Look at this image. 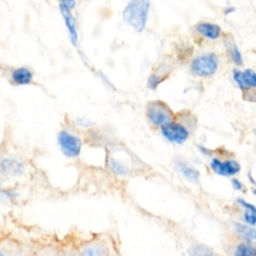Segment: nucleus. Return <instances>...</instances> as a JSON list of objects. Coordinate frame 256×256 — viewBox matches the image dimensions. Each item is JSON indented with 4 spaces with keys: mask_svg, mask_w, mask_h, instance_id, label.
<instances>
[{
    "mask_svg": "<svg viewBox=\"0 0 256 256\" xmlns=\"http://www.w3.org/2000/svg\"><path fill=\"white\" fill-rule=\"evenodd\" d=\"M81 256H100V255H98L93 249H90L87 252H84Z\"/></svg>",
    "mask_w": 256,
    "mask_h": 256,
    "instance_id": "obj_24",
    "label": "nucleus"
},
{
    "mask_svg": "<svg viewBox=\"0 0 256 256\" xmlns=\"http://www.w3.org/2000/svg\"><path fill=\"white\" fill-rule=\"evenodd\" d=\"M229 8H230V9H226V11H225V13H226V14H229L230 12H233V11L235 10V8H234V7H229Z\"/></svg>",
    "mask_w": 256,
    "mask_h": 256,
    "instance_id": "obj_25",
    "label": "nucleus"
},
{
    "mask_svg": "<svg viewBox=\"0 0 256 256\" xmlns=\"http://www.w3.org/2000/svg\"><path fill=\"white\" fill-rule=\"evenodd\" d=\"M0 163H1V158H0Z\"/></svg>",
    "mask_w": 256,
    "mask_h": 256,
    "instance_id": "obj_29",
    "label": "nucleus"
},
{
    "mask_svg": "<svg viewBox=\"0 0 256 256\" xmlns=\"http://www.w3.org/2000/svg\"><path fill=\"white\" fill-rule=\"evenodd\" d=\"M243 217H244V220H245L246 223H248L250 225H255L256 224V214L255 213L245 211Z\"/></svg>",
    "mask_w": 256,
    "mask_h": 256,
    "instance_id": "obj_21",
    "label": "nucleus"
},
{
    "mask_svg": "<svg viewBox=\"0 0 256 256\" xmlns=\"http://www.w3.org/2000/svg\"><path fill=\"white\" fill-rule=\"evenodd\" d=\"M176 168L180 172V174L190 182H197L200 177V173L197 169L183 162H178L176 165Z\"/></svg>",
    "mask_w": 256,
    "mask_h": 256,
    "instance_id": "obj_13",
    "label": "nucleus"
},
{
    "mask_svg": "<svg viewBox=\"0 0 256 256\" xmlns=\"http://www.w3.org/2000/svg\"><path fill=\"white\" fill-rule=\"evenodd\" d=\"M147 120L154 126L160 128L164 125L172 122L173 113L166 103L160 100L150 101L145 110Z\"/></svg>",
    "mask_w": 256,
    "mask_h": 256,
    "instance_id": "obj_2",
    "label": "nucleus"
},
{
    "mask_svg": "<svg viewBox=\"0 0 256 256\" xmlns=\"http://www.w3.org/2000/svg\"><path fill=\"white\" fill-rule=\"evenodd\" d=\"M231 183H232V186L234 187V189H236V190H242L243 189V184L238 179H236V178L232 179Z\"/></svg>",
    "mask_w": 256,
    "mask_h": 256,
    "instance_id": "obj_22",
    "label": "nucleus"
},
{
    "mask_svg": "<svg viewBox=\"0 0 256 256\" xmlns=\"http://www.w3.org/2000/svg\"><path fill=\"white\" fill-rule=\"evenodd\" d=\"M59 11L64 20V24H65L70 42L76 49H78L79 48V34H78L76 20L72 14V10L68 9L61 1V2H59Z\"/></svg>",
    "mask_w": 256,
    "mask_h": 256,
    "instance_id": "obj_5",
    "label": "nucleus"
},
{
    "mask_svg": "<svg viewBox=\"0 0 256 256\" xmlns=\"http://www.w3.org/2000/svg\"><path fill=\"white\" fill-rule=\"evenodd\" d=\"M191 256H218L211 248L204 244H196L189 250Z\"/></svg>",
    "mask_w": 256,
    "mask_h": 256,
    "instance_id": "obj_17",
    "label": "nucleus"
},
{
    "mask_svg": "<svg viewBox=\"0 0 256 256\" xmlns=\"http://www.w3.org/2000/svg\"><path fill=\"white\" fill-rule=\"evenodd\" d=\"M210 165L212 170L216 174L225 177L235 175L241 169L240 164L235 160H227L225 162H222L219 159H212Z\"/></svg>",
    "mask_w": 256,
    "mask_h": 256,
    "instance_id": "obj_8",
    "label": "nucleus"
},
{
    "mask_svg": "<svg viewBox=\"0 0 256 256\" xmlns=\"http://www.w3.org/2000/svg\"><path fill=\"white\" fill-rule=\"evenodd\" d=\"M253 194H254V195H256V189H254V190H253Z\"/></svg>",
    "mask_w": 256,
    "mask_h": 256,
    "instance_id": "obj_28",
    "label": "nucleus"
},
{
    "mask_svg": "<svg viewBox=\"0 0 256 256\" xmlns=\"http://www.w3.org/2000/svg\"><path fill=\"white\" fill-rule=\"evenodd\" d=\"M233 79L241 89L256 88V72L252 69L244 71L235 70L233 72Z\"/></svg>",
    "mask_w": 256,
    "mask_h": 256,
    "instance_id": "obj_10",
    "label": "nucleus"
},
{
    "mask_svg": "<svg viewBox=\"0 0 256 256\" xmlns=\"http://www.w3.org/2000/svg\"><path fill=\"white\" fill-rule=\"evenodd\" d=\"M0 170L6 176L20 177L21 175L24 174L26 170V166L22 161L16 158L7 157L1 160Z\"/></svg>",
    "mask_w": 256,
    "mask_h": 256,
    "instance_id": "obj_7",
    "label": "nucleus"
},
{
    "mask_svg": "<svg viewBox=\"0 0 256 256\" xmlns=\"http://www.w3.org/2000/svg\"><path fill=\"white\" fill-rule=\"evenodd\" d=\"M75 122L78 126L82 127V128H90L93 126V121L87 117L84 116H78L75 118Z\"/></svg>",
    "mask_w": 256,
    "mask_h": 256,
    "instance_id": "obj_19",
    "label": "nucleus"
},
{
    "mask_svg": "<svg viewBox=\"0 0 256 256\" xmlns=\"http://www.w3.org/2000/svg\"><path fill=\"white\" fill-rule=\"evenodd\" d=\"M0 256H5V254L2 251H0Z\"/></svg>",
    "mask_w": 256,
    "mask_h": 256,
    "instance_id": "obj_26",
    "label": "nucleus"
},
{
    "mask_svg": "<svg viewBox=\"0 0 256 256\" xmlns=\"http://www.w3.org/2000/svg\"><path fill=\"white\" fill-rule=\"evenodd\" d=\"M225 46L227 48L228 54H229L230 58L232 59V61L236 65H242L243 64V58H242V55H241L237 45L235 44V42L232 39H226Z\"/></svg>",
    "mask_w": 256,
    "mask_h": 256,
    "instance_id": "obj_14",
    "label": "nucleus"
},
{
    "mask_svg": "<svg viewBox=\"0 0 256 256\" xmlns=\"http://www.w3.org/2000/svg\"><path fill=\"white\" fill-rule=\"evenodd\" d=\"M234 256H256V246L249 242L239 243L234 250Z\"/></svg>",
    "mask_w": 256,
    "mask_h": 256,
    "instance_id": "obj_15",
    "label": "nucleus"
},
{
    "mask_svg": "<svg viewBox=\"0 0 256 256\" xmlns=\"http://www.w3.org/2000/svg\"><path fill=\"white\" fill-rule=\"evenodd\" d=\"M237 201H238V203H239L242 207L245 208V211L252 212V213H255V214H256V206H254L253 204H251V203L245 201V200L242 199V198H239Z\"/></svg>",
    "mask_w": 256,
    "mask_h": 256,
    "instance_id": "obj_20",
    "label": "nucleus"
},
{
    "mask_svg": "<svg viewBox=\"0 0 256 256\" xmlns=\"http://www.w3.org/2000/svg\"><path fill=\"white\" fill-rule=\"evenodd\" d=\"M163 81V78L160 77L158 74H151L147 80V86L150 88V89H156L159 84Z\"/></svg>",
    "mask_w": 256,
    "mask_h": 256,
    "instance_id": "obj_18",
    "label": "nucleus"
},
{
    "mask_svg": "<svg viewBox=\"0 0 256 256\" xmlns=\"http://www.w3.org/2000/svg\"><path fill=\"white\" fill-rule=\"evenodd\" d=\"M57 144L62 154L71 159L80 156L83 146L81 138L67 130H60L57 133Z\"/></svg>",
    "mask_w": 256,
    "mask_h": 256,
    "instance_id": "obj_3",
    "label": "nucleus"
},
{
    "mask_svg": "<svg viewBox=\"0 0 256 256\" xmlns=\"http://www.w3.org/2000/svg\"><path fill=\"white\" fill-rule=\"evenodd\" d=\"M108 167L110 169V171L115 175V176H118V177H124V176H127L129 174V166L127 165L126 162L120 160V159H117L113 156H110L108 158Z\"/></svg>",
    "mask_w": 256,
    "mask_h": 256,
    "instance_id": "obj_11",
    "label": "nucleus"
},
{
    "mask_svg": "<svg viewBox=\"0 0 256 256\" xmlns=\"http://www.w3.org/2000/svg\"><path fill=\"white\" fill-rule=\"evenodd\" d=\"M234 230L242 237L248 240L256 241V229L240 223H234Z\"/></svg>",
    "mask_w": 256,
    "mask_h": 256,
    "instance_id": "obj_16",
    "label": "nucleus"
},
{
    "mask_svg": "<svg viewBox=\"0 0 256 256\" xmlns=\"http://www.w3.org/2000/svg\"><path fill=\"white\" fill-rule=\"evenodd\" d=\"M62 3L70 10H73L76 6V2L73 1V0H68V1H62Z\"/></svg>",
    "mask_w": 256,
    "mask_h": 256,
    "instance_id": "obj_23",
    "label": "nucleus"
},
{
    "mask_svg": "<svg viewBox=\"0 0 256 256\" xmlns=\"http://www.w3.org/2000/svg\"><path fill=\"white\" fill-rule=\"evenodd\" d=\"M1 186H2V179H1V177H0V188H1Z\"/></svg>",
    "mask_w": 256,
    "mask_h": 256,
    "instance_id": "obj_27",
    "label": "nucleus"
},
{
    "mask_svg": "<svg viewBox=\"0 0 256 256\" xmlns=\"http://www.w3.org/2000/svg\"><path fill=\"white\" fill-rule=\"evenodd\" d=\"M196 30L201 35L209 39H217L221 34V28L214 23L201 22L197 25Z\"/></svg>",
    "mask_w": 256,
    "mask_h": 256,
    "instance_id": "obj_12",
    "label": "nucleus"
},
{
    "mask_svg": "<svg viewBox=\"0 0 256 256\" xmlns=\"http://www.w3.org/2000/svg\"><path fill=\"white\" fill-rule=\"evenodd\" d=\"M160 129L164 138L172 143L182 144L189 137L188 130L183 125L176 122H170Z\"/></svg>",
    "mask_w": 256,
    "mask_h": 256,
    "instance_id": "obj_6",
    "label": "nucleus"
},
{
    "mask_svg": "<svg viewBox=\"0 0 256 256\" xmlns=\"http://www.w3.org/2000/svg\"><path fill=\"white\" fill-rule=\"evenodd\" d=\"M34 80V72L26 66L14 68L10 73V81L16 86L30 85Z\"/></svg>",
    "mask_w": 256,
    "mask_h": 256,
    "instance_id": "obj_9",
    "label": "nucleus"
},
{
    "mask_svg": "<svg viewBox=\"0 0 256 256\" xmlns=\"http://www.w3.org/2000/svg\"><path fill=\"white\" fill-rule=\"evenodd\" d=\"M150 11V2L145 0L129 1L123 11V20L136 32H142L147 24Z\"/></svg>",
    "mask_w": 256,
    "mask_h": 256,
    "instance_id": "obj_1",
    "label": "nucleus"
},
{
    "mask_svg": "<svg viewBox=\"0 0 256 256\" xmlns=\"http://www.w3.org/2000/svg\"><path fill=\"white\" fill-rule=\"evenodd\" d=\"M219 60L215 54H205L195 58L191 63V71L199 77L212 76L218 69Z\"/></svg>",
    "mask_w": 256,
    "mask_h": 256,
    "instance_id": "obj_4",
    "label": "nucleus"
}]
</instances>
